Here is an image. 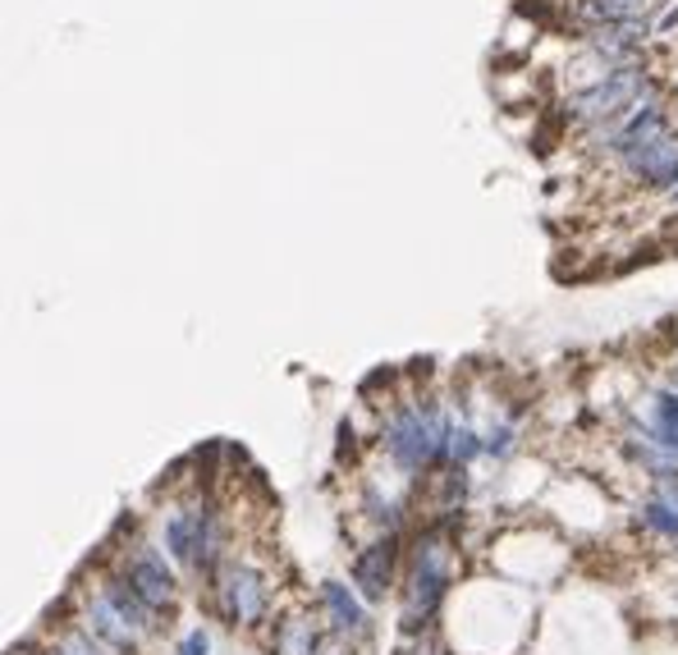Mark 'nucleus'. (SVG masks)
<instances>
[{
	"label": "nucleus",
	"mask_w": 678,
	"mask_h": 655,
	"mask_svg": "<svg viewBox=\"0 0 678 655\" xmlns=\"http://www.w3.org/2000/svg\"><path fill=\"white\" fill-rule=\"evenodd\" d=\"M212 651H216V637H212V628H202V623L174 642V655H212Z\"/></svg>",
	"instance_id": "9d476101"
},
{
	"label": "nucleus",
	"mask_w": 678,
	"mask_h": 655,
	"mask_svg": "<svg viewBox=\"0 0 678 655\" xmlns=\"http://www.w3.org/2000/svg\"><path fill=\"white\" fill-rule=\"evenodd\" d=\"M161 550L174 560V568L184 573L189 583L202 587L221 568V560H229L234 550H239L234 545L229 509L202 486L179 490L161 513Z\"/></svg>",
	"instance_id": "f03ea898"
},
{
	"label": "nucleus",
	"mask_w": 678,
	"mask_h": 655,
	"mask_svg": "<svg viewBox=\"0 0 678 655\" xmlns=\"http://www.w3.org/2000/svg\"><path fill=\"white\" fill-rule=\"evenodd\" d=\"M362 651H368L362 642H353V637H344V633H330V628H326L321 642H317V655H362Z\"/></svg>",
	"instance_id": "9b49d317"
},
{
	"label": "nucleus",
	"mask_w": 678,
	"mask_h": 655,
	"mask_svg": "<svg viewBox=\"0 0 678 655\" xmlns=\"http://www.w3.org/2000/svg\"><path fill=\"white\" fill-rule=\"evenodd\" d=\"M463 578V532L459 528H408L399 573V633H431L445 619L450 596Z\"/></svg>",
	"instance_id": "f257e3e1"
},
{
	"label": "nucleus",
	"mask_w": 678,
	"mask_h": 655,
	"mask_svg": "<svg viewBox=\"0 0 678 655\" xmlns=\"http://www.w3.org/2000/svg\"><path fill=\"white\" fill-rule=\"evenodd\" d=\"M106 564L120 573L128 587H134V596L166 628L179 619V606H184V573L174 568V560L166 555L161 545H151L147 537H138V541H128L124 550H115V555H106Z\"/></svg>",
	"instance_id": "20e7f679"
},
{
	"label": "nucleus",
	"mask_w": 678,
	"mask_h": 655,
	"mask_svg": "<svg viewBox=\"0 0 678 655\" xmlns=\"http://www.w3.org/2000/svg\"><path fill=\"white\" fill-rule=\"evenodd\" d=\"M312 606H317L321 623L330 628V633H344L353 642L368 646L372 633H376V619H372V606L353 591V583H339V578H326L312 587Z\"/></svg>",
	"instance_id": "0eeeda50"
},
{
	"label": "nucleus",
	"mask_w": 678,
	"mask_h": 655,
	"mask_svg": "<svg viewBox=\"0 0 678 655\" xmlns=\"http://www.w3.org/2000/svg\"><path fill=\"white\" fill-rule=\"evenodd\" d=\"M284 587L275 578L271 560H262L257 550H234L229 560L202 583V606L216 623H225L229 633H267V623L284 606Z\"/></svg>",
	"instance_id": "7ed1b4c3"
},
{
	"label": "nucleus",
	"mask_w": 678,
	"mask_h": 655,
	"mask_svg": "<svg viewBox=\"0 0 678 655\" xmlns=\"http://www.w3.org/2000/svg\"><path fill=\"white\" fill-rule=\"evenodd\" d=\"M326 633V623L312 606V596H290L267 623V655H317V642Z\"/></svg>",
	"instance_id": "423d86ee"
},
{
	"label": "nucleus",
	"mask_w": 678,
	"mask_h": 655,
	"mask_svg": "<svg viewBox=\"0 0 678 655\" xmlns=\"http://www.w3.org/2000/svg\"><path fill=\"white\" fill-rule=\"evenodd\" d=\"M404 537L408 532H389L358 541L353 560H349V583L368 606H385L399 591V573H404Z\"/></svg>",
	"instance_id": "39448f33"
},
{
	"label": "nucleus",
	"mask_w": 678,
	"mask_h": 655,
	"mask_svg": "<svg viewBox=\"0 0 678 655\" xmlns=\"http://www.w3.org/2000/svg\"><path fill=\"white\" fill-rule=\"evenodd\" d=\"M633 522L646 541L665 545L669 555L678 560V477L665 482H646L642 500L633 505Z\"/></svg>",
	"instance_id": "6e6552de"
},
{
	"label": "nucleus",
	"mask_w": 678,
	"mask_h": 655,
	"mask_svg": "<svg viewBox=\"0 0 678 655\" xmlns=\"http://www.w3.org/2000/svg\"><path fill=\"white\" fill-rule=\"evenodd\" d=\"M42 642H46V655H115L111 646H101L78 619H69L60 628H50V633H42Z\"/></svg>",
	"instance_id": "1a4fd4ad"
}]
</instances>
